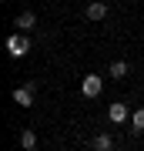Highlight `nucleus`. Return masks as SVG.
I'll return each instance as SVG.
<instances>
[{"mask_svg": "<svg viewBox=\"0 0 144 151\" xmlns=\"http://www.w3.org/2000/svg\"><path fill=\"white\" fill-rule=\"evenodd\" d=\"M114 148V138L107 134V131H101V134L94 138V151H111Z\"/></svg>", "mask_w": 144, "mask_h": 151, "instance_id": "obj_7", "label": "nucleus"}, {"mask_svg": "<svg viewBox=\"0 0 144 151\" xmlns=\"http://www.w3.org/2000/svg\"><path fill=\"white\" fill-rule=\"evenodd\" d=\"M87 17H91V20H104V17H107V4H101V0H94V4L87 7Z\"/></svg>", "mask_w": 144, "mask_h": 151, "instance_id": "obj_6", "label": "nucleus"}, {"mask_svg": "<svg viewBox=\"0 0 144 151\" xmlns=\"http://www.w3.org/2000/svg\"><path fill=\"white\" fill-rule=\"evenodd\" d=\"M101 91H104L101 74H87L84 81H80V94H84V97H101Z\"/></svg>", "mask_w": 144, "mask_h": 151, "instance_id": "obj_2", "label": "nucleus"}, {"mask_svg": "<svg viewBox=\"0 0 144 151\" xmlns=\"http://www.w3.org/2000/svg\"><path fill=\"white\" fill-rule=\"evenodd\" d=\"M131 128L138 131V134L144 131V108H138V111H131Z\"/></svg>", "mask_w": 144, "mask_h": 151, "instance_id": "obj_8", "label": "nucleus"}, {"mask_svg": "<svg viewBox=\"0 0 144 151\" xmlns=\"http://www.w3.org/2000/svg\"><path fill=\"white\" fill-rule=\"evenodd\" d=\"M20 148L27 151V148H37V134L34 131H20Z\"/></svg>", "mask_w": 144, "mask_h": 151, "instance_id": "obj_9", "label": "nucleus"}, {"mask_svg": "<svg viewBox=\"0 0 144 151\" xmlns=\"http://www.w3.org/2000/svg\"><path fill=\"white\" fill-rule=\"evenodd\" d=\"M111 77H128V60H114L111 64Z\"/></svg>", "mask_w": 144, "mask_h": 151, "instance_id": "obj_10", "label": "nucleus"}, {"mask_svg": "<svg viewBox=\"0 0 144 151\" xmlns=\"http://www.w3.org/2000/svg\"><path fill=\"white\" fill-rule=\"evenodd\" d=\"M27 151H40V148H27Z\"/></svg>", "mask_w": 144, "mask_h": 151, "instance_id": "obj_11", "label": "nucleus"}, {"mask_svg": "<svg viewBox=\"0 0 144 151\" xmlns=\"http://www.w3.org/2000/svg\"><path fill=\"white\" fill-rule=\"evenodd\" d=\"M14 24H17V30L24 34V30H30L34 24H37V17H34L30 10H24V14H17V20H14Z\"/></svg>", "mask_w": 144, "mask_h": 151, "instance_id": "obj_5", "label": "nucleus"}, {"mask_svg": "<svg viewBox=\"0 0 144 151\" xmlns=\"http://www.w3.org/2000/svg\"><path fill=\"white\" fill-rule=\"evenodd\" d=\"M34 87H37V84H24V87H17V91H14V101L17 104H20V108H34Z\"/></svg>", "mask_w": 144, "mask_h": 151, "instance_id": "obj_3", "label": "nucleus"}, {"mask_svg": "<svg viewBox=\"0 0 144 151\" xmlns=\"http://www.w3.org/2000/svg\"><path fill=\"white\" fill-rule=\"evenodd\" d=\"M7 54H10V57H27V54H30V40H27L20 30L10 34V37H7Z\"/></svg>", "mask_w": 144, "mask_h": 151, "instance_id": "obj_1", "label": "nucleus"}, {"mask_svg": "<svg viewBox=\"0 0 144 151\" xmlns=\"http://www.w3.org/2000/svg\"><path fill=\"white\" fill-rule=\"evenodd\" d=\"M107 118H111L114 124H124V121H128V104H124V101L111 104V108H107Z\"/></svg>", "mask_w": 144, "mask_h": 151, "instance_id": "obj_4", "label": "nucleus"}]
</instances>
